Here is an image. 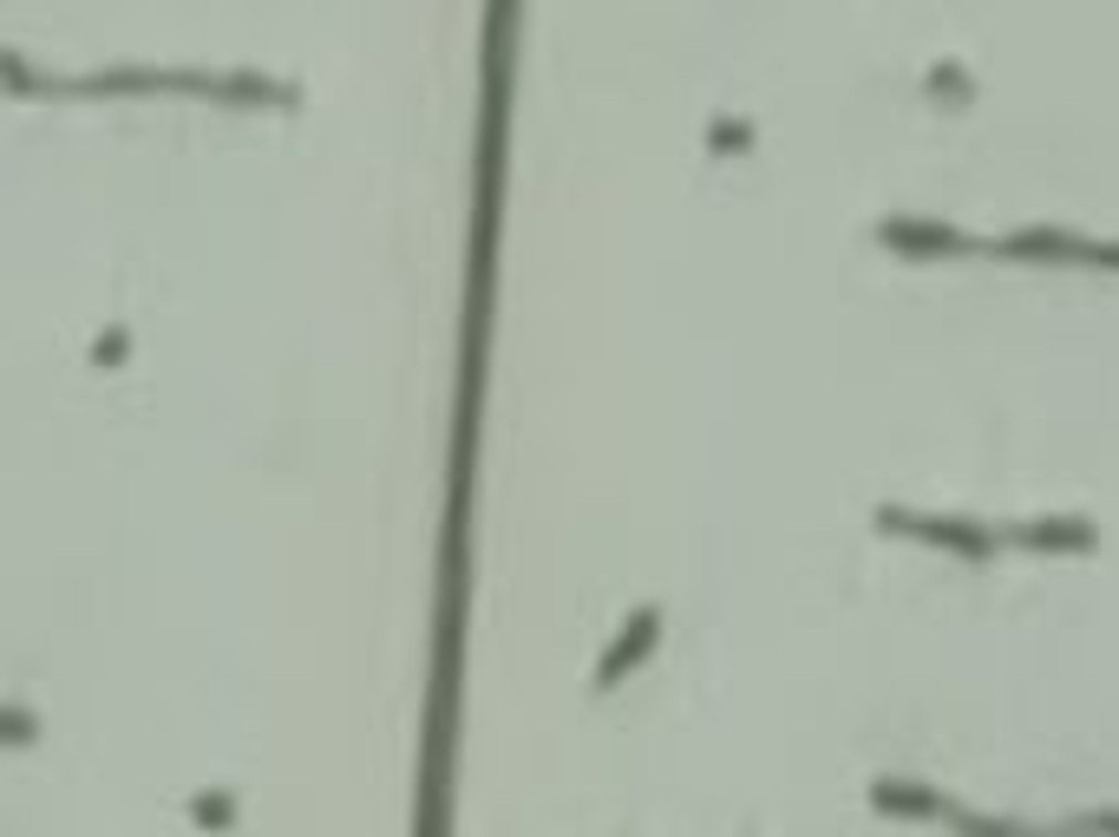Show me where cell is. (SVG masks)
<instances>
[{
	"label": "cell",
	"instance_id": "obj_6",
	"mask_svg": "<svg viewBox=\"0 0 1119 837\" xmlns=\"http://www.w3.org/2000/svg\"><path fill=\"white\" fill-rule=\"evenodd\" d=\"M7 740H13V746L33 740V713H27V707H7Z\"/></svg>",
	"mask_w": 1119,
	"mask_h": 837
},
{
	"label": "cell",
	"instance_id": "obj_5",
	"mask_svg": "<svg viewBox=\"0 0 1119 837\" xmlns=\"http://www.w3.org/2000/svg\"><path fill=\"white\" fill-rule=\"evenodd\" d=\"M125 347H132V334H125V327H112V334H98V341H92V360H98V367H118V360H125Z\"/></svg>",
	"mask_w": 1119,
	"mask_h": 837
},
{
	"label": "cell",
	"instance_id": "obj_3",
	"mask_svg": "<svg viewBox=\"0 0 1119 837\" xmlns=\"http://www.w3.org/2000/svg\"><path fill=\"white\" fill-rule=\"evenodd\" d=\"M190 818H197V825H230V818H237V798H230V792H203V798H190Z\"/></svg>",
	"mask_w": 1119,
	"mask_h": 837
},
{
	"label": "cell",
	"instance_id": "obj_2",
	"mask_svg": "<svg viewBox=\"0 0 1119 837\" xmlns=\"http://www.w3.org/2000/svg\"><path fill=\"white\" fill-rule=\"evenodd\" d=\"M871 798H878L883 812H943V798H937V792H923L917 778H878V785H871Z\"/></svg>",
	"mask_w": 1119,
	"mask_h": 837
},
{
	"label": "cell",
	"instance_id": "obj_1",
	"mask_svg": "<svg viewBox=\"0 0 1119 837\" xmlns=\"http://www.w3.org/2000/svg\"><path fill=\"white\" fill-rule=\"evenodd\" d=\"M655 635H661V609L648 603V609H636L629 621H623V635L609 641V655H603V668H596V687H616V681H623V668H636L641 655L655 648Z\"/></svg>",
	"mask_w": 1119,
	"mask_h": 837
},
{
	"label": "cell",
	"instance_id": "obj_4",
	"mask_svg": "<svg viewBox=\"0 0 1119 837\" xmlns=\"http://www.w3.org/2000/svg\"><path fill=\"white\" fill-rule=\"evenodd\" d=\"M708 138H714V151H726V145L740 151V145L753 138V125H746V118H714V125H708Z\"/></svg>",
	"mask_w": 1119,
	"mask_h": 837
}]
</instances>
